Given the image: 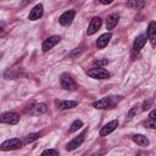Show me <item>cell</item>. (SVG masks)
<instances>
[{
    "label": "cell",
    "mask_w": 156,
    "mask_h": 156,
    "mask_svg": "<svg viewBox=\"0 0 156 156\" xmlns=\"http://www.w3.org/2000/svg\"><path fill=\"white\" fill-rule=\"evenodd\" d=\"M122 99H123L122 96H106V98H102V99H100L98 101H94L93 102V107L94 108H99V110L110 108V107H113Z\"/></svg>",
    "instance_id": "6da1fadb"
},
{
    "label": "cell",
    "mask_w": 156,
    "mask_h": 156,
    "mask_svg": "<svg viewBox=\"0 0 156 156\" xmlns=\"http://www.w3.org/2000/svg\"><path fill=\"white\" fill-rule=\"evenodd\" d=\"M60 84H61V87H62L63 89H66V90H76V89H77L76 82H74V80L72 79V77H71L69 74H67V73L61 74V77H60Z\"/></svg>",
    "instance_id": "7a4b0ae2"
},
{
    "label": "cell",
    "mask_w": 156,
    "mask_h": 156,
    "mask_svg": "<svg viewBox=\"0 0 156 156\" xmlns=\"http://www.w3.org/2000/svg\"><path fill=\"white\" fill-rule=\"evenodd\" d=\"M22 146V141L18 139V138H12V139H7L5 140L0 149L4 150V151H9V150H16V149H20Z\"/></svg>",
    "instance_id": "3957f363"
},
{
    "label": "cell",
    "mask_w": 156,
    "mask_h": 156,
    "mask_svg": "<svg viewBox=\"0 0 156 156\" xmlns=\"http://www.w3.org/2000/svg\"><path fill=\"white\" fill-rule=\"evenodd\" d=\"M0 122L6 124H17L20 122V115L16 112H6L0 116Z\"/></svg>",
    "instance_id": "277c9868"
},
{
    "label": "cell",
    "mask_w": 156,
    "mask_h": 156,
    "mask_svg": "<svg viewBox=\"0 0 156 156\" xmlns=\"http://www.w3.org/2000/svg\"><path fill=\"white\" fill-rule=\"evenodd\" d=\"M87 73H88L89 77L95 78V79H106V78L110 77V73H108L106 69H104V68H98V67L89 69Z\"/></svg>",
    "instance_id": "5b68a950"
},
{
    "label": "cell",
    "mask_w": 156,
    "mask_h": 156,
    "mask_svg": "<svg viewBox=\"0 0 156 156\" xmlns=\"http://www.w3.org/2000/svg\"><path fill=\"white\" fill-rule=\"evenodd\" d=\"M85 133H87V130H83L78 136H76L74 139H72V140L66 145V149H67L68 151H72V150L77 149L78 146H80L82 143H83L84 139H85Z\"/></svg>",
    "instance_id": "8992f818"
},
{
    "label": "cell",
    "mask_w": 156,
    "mask_h": 156,
    "mask_svg": "<svg viewBox=\"0 0 156 156\" xmlns=\"http://www.w3.org/2000/svg\"><path fill=\"white\" fill-rule=\"evenodd\" d=\"M74 15H76V12H74L73 10H68V11L63 12V13L60 16V18H58L60 24H62V26H68V24H71L72 21H73V18H74Z\"/></svg>",
    "instance_id": "52a82bcc"
},
{
    "label": "cell",
    "mask_w": 156,
    "mask_h": 156,
    "mask_svg": "<svg viewBox=\"0 0 156 156\" xmlns=\"http://www.w3.org/2000/svg\"><path fill=\"white\" fill-rule=\"evenodd\" d=\"M100 27H101V18H100V17H94V18L90 21L89 26H88L87 34H88V35H93L94 33L98 32V29H99Z\"/></svg>",
    "instance_id": "ba28073f"
},
{
    "label": "cell",
    "mask_w": 156,
    "mask_h": 156,
    "mask_svg": "<svg viewBox=\"0 0 156 156\" xmlns=\"http://www.w3.org/2000/svg\"><path fill=\"white\" fill-rule=\"evenodd\" d=\"M61 40L60 35H52L50 38H48L46 40H44L43 43V51H49L51 48H54L58 41Z\"/></svg>",
    "instance_id": "9c48e42d"
},
{
    "label": "cell",
    "mask_w": 156,
    "mask_h": 156,
    "mask_svg": "<svg viewBox=\"0 0 156 156\" xmlns=\"http://www.w3.org/2000/svg\"><path fill=\"white\" fill-rule=\"evenodd\" d=\"M117 127H118V121H117V119L111 121V122H108L107 124H105V126L101 128V130H100V135H101V136H106L107 134H110L111 132H113Z\"/></svg>",
    "instance_id": "30bf717a"
},
{
    "label": "cell",
    "mask_w": 156,
    "mask_h": 156,
    "mask_svg": "<svg viewBox=\"0 0 156 156\" xmlns=\"http://www.w3.org/2000/svg\"><path fill=\"white\" fill-rule=\"evenodd\" d=\"M41 16H43V5L41 4H38V5H35L30 10V12L28 15V18L30 21H35V20H39Z\"/></svg>",
    "instance_id": "8fae6325"
},
{
    "label": "cell",
    "mask_w": 156,
    "mask_h": 156,
    "mask_svg": "<svg viewBox=\"0 0 156 156\" xmlns=\"http://www.w3.org/2000/svg\"><path fill=\"white\" fill-rule=\"evenodd\" d=\"M146 38L151 41V44H152V45H155V43H156V23H155L154 21L149 23Z\"/></svg>",
    "instance_id": "7c38bea8"
},
{
    "label": "cell",
    "mask_w": 156,
    "mask_h": 156,
    "mask_svg": "<svg viewBox=\"0 0 156 156\" xmlns=\"http://www.w3.org/2000/svg\"><path fill=\"white\" fill-rule=\"evenodd\" d=\"M118 21H119V15L118 13H111L106 20V29H108V30L113 29L117 26Z\"/></svg>",
    "instance_id": "4fadbf2b"
},
{
    "label": "cell",
    "mask_w": 156,
    "mask_h": 156,
    "mask_svg": "<svg viewBox=\"0 0 156 156\" xmlns=\"http://www.w3.org/2000/svg\"><path fill=\"white\" fill-rule=\"evenodd\" d=\"M146 40H147L146 34H140V35H138V37L135 38L134 43H133V49H134L135 51H139V50L143 49V46L145 45Z\"/></svg>",
    "instance_id": "5bb4252c"
},
{
    "label": "cell",
    "mask_w": 156,
    "mask_h": 156,
    "mask_svg": "<svg viewBox=\"0 0 156 156\" xmlns=\"http://www.w3.org/2000/svg\"><path fill=\"white\" fill-rule=\"evenodd\" d=\"M110 39H111V33H104V34H101L100 37H99V39H98V41H96V46L99 48V49H102V48H105L107 44H108V41H110Z\"/></svg>",
    "instance_id": "9a60e30c"
},
{
    "label": "cell",
    "mask_w": 156,
    "mask_h": 156,
    "mask_svg": "<svg viewBox=\"0 0 156 156\" xmlns=\"http://www.w3.org/2000/svg\"><path fill=\"white\" fill-rule=\"evenodd\" d=\"M132 140L134 143H136L138 145H140V146H147L149 145V139L145 135H143V134H135V135H133L132 136Z\"/></svg>",
    "instance_id": "2e32d148"
},
{
    "label": "cell",
    "mask_w": 156,
    "mask_h": 156,
    "mask_svg": "<svg viewBox=\"0 0 156 156\" xmlns=\"http://www.w3.org/2000/svg\"><path fill=\"white\" fill-rule=\"evenodd\" d=\"M78 105L77 101H71V100H65V101H61L58 102V108L61 110H67V108H72V107H76Z\"/></svg>",
    "instance_id": "e0dca14e"
},
{
    "label": "cell",
    "mask_w": 156,
    "mask_h": 156,
    "mask_svg": "<svg viewBox=\"0 0 156 156\" xmlns=\"http://www.w3.org/2000/svg\"><path fill=\"white\" fill-rule=\"evenodd\" d=\"M128 7H132V9H140L145 5V1H139V0H132V1H128L126 4Z\"/></svg>",
    "instance_id": "ac0fdd59"
},
{
    "label": "cell",
    "mask_w": 156,
    "mask_h": 156,
    "mask_svg": "<svg viewBox=\"0 0 156 156\" xmlns=\"http://www.w3.org/2000/svg\"><path fill=\"white\" fill-rule=\"evenodd\" d=\"M48 111V107H46V105L45 104H38V105H35V107H34V113L35 115H43V113H45Z\"/></svg>",
    "instance_id": "d6986e66"
},
{
    "label": "cell",
    "mask_w": 156,
    "mask_h": 156,
    "mask_svg": "<svg viewBox=\"0 0 156 156\" xmlns=\"http://www.w3.org/2000/svg\"><path fill=\"white\" fill-rule=\"evenodd\" d=\"M82 127H83V122H82L80 119H76V121L72 122V124H71V127H69V133H73V132L78 130V129L82 128Z\"/></svg>",
    "instance_id": "ffe728a7"
},
{
    "label": "cell",
    "mask_w": 156,
    "mask_h": 156,
    "mask_svg": "<svg viewBox=\"0 0 156 156\" xmlns=\"http://www.w3.org/2000/svg\"><path fill=\"white\" fill-rule=\"evenodd\" d=\"M39 136H40V134H39V133H30V134H28V135L26 136L24 143H26V144H29V143H32V141L37 140Z\"/></svg>",
    "instance_id": "44dd1931"
},
{
    "label": "cell",
    "mask_w": 156,
    "mask_h": 156,
    "mask_svg": "<svg viewBox=\"0 0 156 156\" xmlns=\"http://www.w3.org/2000/svg\"><path fill=\"white\" fill-rule=\"evenodd\" d=\"M41 156H58V154L54 149H48V150H45V151L41 152Z\"/></svg>",
    "instance_id": "7402d4cb"
},
{
    "label": "cell",
    "mask_w": 156,
    "mask_h": 156,
    "mask_svg": "<svg viewBox=\"0 0 156 156\" xmlns=\"http://www.w3.org/2000/svg\"><path fill=\"white\" fill-rule=\"evenodd\" d=\"M152 102H154V100H152V99H147V100H145V101L143 102V111H146V110H149V108L151 107Z\"/></svg>",
    "instance_id": "603a6c76"
},
{
    "label": "cell",
    "mask_w": 156,
    "mask_h": 156,
    "mask_svg": "<svg viewBox=\"0 0 156 156\" xmlns=\"http://www.w3.org/2000/svg\"><path fill=\"white\" fill-rule=\"evenodd\" d=\"M107 63H108L107 58H102V60H96V61L94 62V65H95V66H98V68H101L102 66H105V65H107Z\"/></svg>",
    "instance_id": "cb8c5ba5"
},
{
    "label": "cell",
    "mask_w": 156,
    "mask_h": 156,
    "mask_svg": "<svg viewBox=\"0 0 156 156\" xmlns=\"http://www.w3.org/2000/svg\"><path fill=\"white\" fill-rule=\"evenodd\" d=\"M136 113V106H133L129 111H128V113H127V121H129V119H132L133 117H134V115Z\"/></svg>",
    "instance_id": "d4e9b609"
},
{
    "label": "cell",
    "mask_w": 156,
    "mask_h": 156,
    "mask_svg": "<svg viewBox=\"0 0 156 156\" xmlns=\"http://www.w3.org/2000/svg\"><path fill=\"white\" fill-rule=\"evenodd\" d=\"M145 126H146L147 128L155 129V128H156V122H155V121H152V119H149V121H146V122H145Z\"/></svg>",
    "instance_id": "484cf974"
},
{
    "label": "cell",
    "mask_w": 156,
    "mask_h": 156,
    "mask_svg": "<svg viewBox=\"0 0 156 156\" xmlns=\"http://www.w3.org/2000/svg\"><path fill=\"white\" fill-rule=\"evenodd\" d=\"M80 52H82V51H80L79 49H76V50H73L72 52H69V54L67 55V57H76V56H79Z\"/></svg>",
    "instance_id": "4316f807"
},
{
    "label": "cell",
    "mask_w": 156,
    "mask_h": 156,
    "mask_svg": "<svg viewBox=\"0 0 156 156\" xmlns=\"http://www.w3.org/2000/svg\"><path fill=\"white\" fill-rule=\"evenodd\" d=\"M149 117H150V119H152V121H155V119H156V110H152V111L150 112V115H149Z\"/></svg>",
    "instance_id": "83f0119b"
},
{
    "label": "cell",
    "mask_w": 156,
    "mask_h": 156,
    "mask_svg": "<svg viewBox=\"0 0 156 156\" xmlns=\"http://www.w3.org/2000/svg\"><path fill=\"white\" fill-rule=\"evenodd\" d=\"M100 2H101L102 5H106V4H111L112 1H111V0H100Z\"/></svg>",
    "instance_id": "f1b7e54d"
},
{
    "label": "cell",
    "mask_w": 156,
    "mask_h": 156,
    "mask_svg": "<svg viewBox=\"0 0 156 156\" xmlns=\"http://www.w3.org/2000/svg\"><path fill=\"white\" fill-rule=\"evenodd\" d=\"M1 57H2V52H0V60H1Z\"/></svg>",
    "instance_id": "f546056e"
}]
</instances>
